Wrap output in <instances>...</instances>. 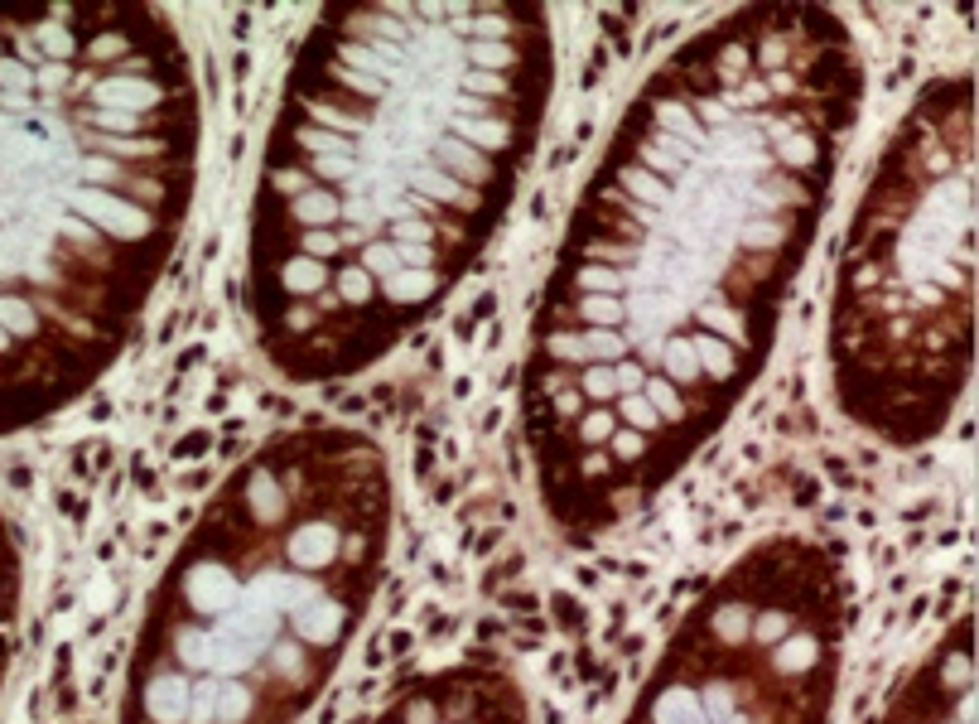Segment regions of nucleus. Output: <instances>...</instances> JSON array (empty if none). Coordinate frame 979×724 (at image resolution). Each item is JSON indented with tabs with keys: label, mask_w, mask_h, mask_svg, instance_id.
Listing matches in <instances>:
<instances>
[{
	"label": "nucleus",
	"mask_w": 979,
	"mask_h": 724,
	"mask_svg": "<svg viewBox=\"0 0 979 724\" xmlns=\"http://www.w3.org/2000/svg\"><path fill=\"white\" fill-rule=\"evenodd\" d=\"M410 184H415V194L439 198V203H449V208H478L473 189H463L459 179H454V174H444V169H415V174H410Z\"/></svg>",
	"instance_id": "nucleus-10"
},
{
	"label": "nucleus",
	"mask_w": 979,
	"mask_h": 724,
	"mask_svg": "<svg viewBox=\"0 0 979 724\" xmlns=\"http://www.w3.org/2000/svg\"><path fill=\"white\" fill-rule=\"evenodd\" d=\"M324 280H328L324 261H309V256H290V261L280 266V285H285L290 295H314Z\"/></svg>",
	"instance_id": "nucleus-15"
},
{
	"label": "nucleus",
	"mask_w": 979,
	"mask_h": 724,
	"mask_svg": "<svg viewBox=\"0 0 979 724\" xmlns=\"http://www.w3.org/2000/svg\"><path fill=\"white\" fill-rule=\"evenodd\" d=\"M700 319H705L709 329H724V334L743 338V319H738L734 309H724V305H700Z\"/></svg>",
	"instance_id": "nucleus-42"
},
{
	"label": "nucleus",
	"mask_w": 979,
	"mask_h": 724,
	"mask_svg": "<svg viewBox=\"0 0 979 724\" xmlns=\"http://www.w3.org/2000/svg\"><path fill=\"white\" fill-rule=\"evenodd\" d=\"M82 174H87V179H111V174H116V165H107V160H87V165H82Z\"/></svg>",
	"instance_id": "nucleus-59"
},
{
	"label": "nucleus",
	"mask_w": 979,
	"mask_h": 724,
	"mask_svg": "<svg viewBox=\"0 0 979 724\" xmlns=\"http://www.w3.org/2000/svg\"><path fill=\"white\" fill-rule=\"evenodd\" d=\"M5 343H10V334H5V329H0V348H5Z\"/></svg>",
	"instance_id": "nucleus-63"
},
{
	"label": "nucleus",
	"mask_w": 979,
	"mask_h": 724,
	"mask_svg": "<svg viewBox=\"0 0 979 724\" xmlns=\"http://www.w3.org/2000/svg\"><path fill=\"white\" fill-rule=\"evenodd\" d=\"M338 218V198L333 194H300L295 198V223H309V227H324Z\"/></svg>",
	"instance_id": "nucleus-25"
},
{
	"label": "nucleus",
	"mask_w": 979,
	"mask_h": 724,
	"mask_svg": "<svg viewBox=\"0 0 979 724\" xmlns=\"http://www.w3.org/2000/svg\"><path fill=\"white\" fill-rule=\"evenodd\" d=\"M290 618H295V638H300V642H309V647H328V642H338V633H343L348 609H343L338 599L314 594V599H304L300 609H290Z\"/></svg>",
	"instance_id": "nucleus-4"
},
{
	"label": "nucleus",
	"mask_w": 979,
	"mask_h": 724,
	"mask_svg": "<svg viewBox=\"0 0 979 724\" xmlns=\"http://www.w3.org/2000/svg\"><path fill=\"white\" fill-rule=\"evenodd\" d=\"M463 92L468 97H488V92H502V78H492V73H463Z\"/></svg>",
	"instance_id": "nucleus-54"
},
{
	"label": "nucleus",
	"mask_w": 979,
	"mask_h": 724,
	"mask_svg": "<svg viewBox=\"0 0 979 724\" xmlns=\"http://www.w3.org/2000/svg\"><path fill=\"white\" fill-rule=\"evenodd\" d=\"M738 237H743L748 247H777V242L787 237V227H777V223H767V218H758V223H743V227H738Z\"/></svg>",
	"instance_id": "nucleus-38"
},
{
	"label": "nucleus",
	"mask_w": 979,
	"mask_h": 724,
	"mask_svg": "<svg viewBox=\"0 0 979 724\" xmlns=\"http://www.w3.org/2000/svg\"><path fill=\"white\" fill-rule=\"evenodd\" d=\"M449 126H454V140L473 145V150H502L507 145V126L483 121V116H454Z\"/></svg>",
	"instance_id": "nucleus-13"
},
{
	"label": "nucleus",
	"mask_w": 979,
	"mask_h": 724,
	"mask_svg": "<svg viewBox=\"0 0 979 724\" xmlns=\"http://www.w3.org/2000/svg\"><path fill=\"white\" fill-rule=\"evenodd\" d=\"M401 242L430 247V223H425V218H401V223H396V247H401Z\"/></svg>",
	"instance_id": "nucleus-46"
},
{
	"label": "nucleus",
	"mask_w": 979,
	"mask_h": 724,
	"mask_svg": "<svg viewBox=\"0 0 979 724\" xmlns=\"http://www.w3.org/2000/svg\"><path fill=\"white\" fill-rule=\"evenodd\" d=\"M695 343V358H700V372H709V377H729L734 372V348L724 343V338H709V334H700V338H690Z\"/></svg>",
	"instance_id": "nucleus-20"
},
{
	"label": "nucleus",
	"mask_w": 979,
	"mask_h": 724,
	"mask_svg": "<svg viewBox=\"0 0 979 724\" xmlns=\"http://www.w3.org/2000/svg\"><path fill=\"white\" fill-rule=\"evenodd\" d=\"M430 295H435L430 271H396L386 280V300H396V305H415V300H430Z\"/></svg>",
	"instance_id": "nucleus-19"
},
{
	"label": "nucleus",
	"mask_w": 979,
	"mask_h": 724,
	"mask_svg": "<svg viewBox=\"0 0 979 724\" xmlns=\"http://www.w3.org/2000/svg\"><path fill=\"white\" fill-rule=\"evenodd\" d=\"M545 348H550L555 358H565V362H589V348H584V338L555 334V338H545Z\"/></svg>",
	"instance_id": "nucleus-45"
},
{
	"label": "nucleus",
	"mask_w": 979,
	"mask_h": 724,
	"mask_svg": "<svg viewBox=\"0 0 979 724\" xmlns=\"http://www.w3.org/2000/svg\"><path fill=\"white\" fill-rule=\"evenodd\" d=\"M189 681L184 676H155L150 686H145V715L155 724H184L189 715Z\"/></svg>",
	"instance_id": "nucleus-7"
},
{
	"label": "nucleus",
	"mask_w": 979,
	"mask_h": 724,
	"mask_svg": "<svg viewBox=\"0 0 979 724\" xmlns=\"http://www.w3.org/2000/svg\"><path fill=\"white\" fill-rule=\"evenodd\" d=\"M353 155H324V160H319V174H324V179H353Z\"/></svg>",
	"instance_id": "nucleus-53"
},
{
	"label": "nucleus",
	"mask_w": 979,
	"mask_h": 724,
	"mask_svg": "<svg viewBox=\"0 0 979 724\" xmlns=\"http://www.w3.org/2000/svg\"><path fill=\"white\" fill-rule=\"evenodd\" d=\"M251 686H242V681H222L218 686V715H213V724H246L251 720Z\"/></svg>",
	"instance_id": "nucleus-18"
},
{
	"label": "nucleus",
	"mask_w": 979,
	"mask_h": 724,
	"mask_svg": "<svg viewBox=\"0 0 979 724\" xmlns=\"http://www.w3.org/2000/svg\"><path fill=\"white\" fill-rule=\"evenodd\" d=\"M39 83H49V87H58V83H63V68H44V73H39Z\"/></svg>",
	"instance_id": "nucleus-61"
},
{
	"label": "nucleus",
	"mask_w": 979,
	"mask_h": 724,
	"mask_svg": "<svg viewBox=\"0 0 979 724\" xmlns=\"http://www.w3.org/2000/svg\"><path fill=\"white\" fill-rule=\"evenodd\" d=\"M430 720H435V710H430V705H415V710H410V724H430Z\"/></svg>",
	"instance_id": "nucleus-60"
},
{
	"label": "nucleus",
	"mask_w": 979,
	"mask_h": 724,
	"mask_svg": "<svg viewBox=\"0 0 979 724\" xmlns=\"http://www.w3.org/2000/svg\"><path fill=\"white\" fill-rule=\"evenodd\" d=\"M338 556V527L333 522H304L300 531H290V560L300 570H324Z\"/></svg>",
	"instance_id": "nucleus-5"
},
{
	"label": "nucleus",
	"mask_w": 979,
	"mask_h": 724,
	"mask_svg": "<svg viewBox=\"0 0 979 724\" xmlns=\"http://www.w3.org/2000/svg\"><path fill=\"white\" fill-rule=\"evenodd\" d=\"M0 107H5V97H0Z\"/></svg>",
	"instance_id": "nucleus-64"
},
{
	"label": "nucleus",
	"mask_w": 979,
	"mask_h": 724,
	"mask_svg": "<svg viewBox=\"0 0 979 724\" xmlns=\"http://www.w3.org/2000/svg\"><path fill=\"white\" fill-rule=\"evenodd\" d=\"M661 367H666V382H695V377H700L695 343H690V338H671V343H661Z\"/></svg>",
	"instance_id": "nucleus-16"
},
{
	"label": "nucleus",
	"mask_w": 979,
	"mask_h": 724,
	"mask_svg": "<svg viewBox=\"0 0 979 724\" xmlns=\"http://www.w3.org/2000/svg\"><path fill=\"white\" fill-rule=\"evenodd\" d=\"M92 121H97V126H107V131H131V126H136V116H131V112H116V107H97V112H92Z\"/></svg>",
	"instance_id": "nucleus-51"
},
{
	"label": "nucleus",
	"mask_w": 979,
	"mask_h": 724,
	"mask_svg": "<svg viewBox=\"0 0 979 724\" xmlns=\"http://www.w3.org/2000/svg\"><path fill=\"white\" fill-rule=\"evenodd\" d=\"M652 720L656 724H709L705 705H700V696H695L690 686H671V691H661V696H656Z\"/></svg>",
	"instance_id": "nucleus-11"
},
{
	"label": "nucleus",
	"mask_w": 979,
	"mask_h": 724,
	"mask_svg": "<svg viewBox=\"0 0 979 724\" xmlns=\"http://www.w3.org/2000/svg\"><path fill=\"white\" fill-rule=\"evenodd\" d=\"M642 396L652 401V411H656L661 420H676V416H680V396H676V387H671L666 377H647Z\"/></svg>",
	"instance_id": "nucleus-32"
},
{
	"label": "nucleus",
	"mask_w": 979,
	"mask_h": 724,
	"mask_svg": "<svg viewBox=\"0 0 979 724\" xmlns=\"http://www.w3.org/2000/svg\"><path fill=\"white\" fill-rule=\"evenodd\" d=\"M179 662L193 671H213V633H179Z\"/></svg>",
	"instance_id": "nucleus-26"
},
{
	"label": "nucleus",
	"mask_w": 979,
	"mask_h": 724,
	"mask_svg": "<svg viewBox=\"0 0 979 724\" xmlns=\"http://www.w3.org/2000/svg\"><path fill=\"white\" fill-rule=\"evenodd\" d=\"M623 184H627V194H637L642 203H656V208H671V203H676V198H671V189L656 179L652 169H642V165H637V169H623Z\"/></svg>",
	"instance_id": "nucleus-21"
},
{
	"label": "nucleus",
	"mask_w": 979,
	"mask_h": 724,
	"mask_svg": "<svg viewBox=\"0 0 979 724\" xmlns=\"http://www.w3.org/2000/svg\"><path fill=\"white\" fill-rule=\"evenodd\" d=\"M261 662V647H251L246 638H237V633H222V628H213V671H218L222 681H237V676H246V671Z\"/></svg>",
	"instance_id": "nucleus-8"
},
{
	"label": "nucleus",
	"mask_w": 979,
	"mask_h": 724,
	"mask_svg": "<svg viewBox=\"0 0 979 724\" xmlns=\"http://www.w3.org/2000/svg\"><path fill=\"white\" fill-rule=\"evenodd\" d=\"M338 295H343L348 305H367V300H372V276H367L362 266H348V271L338 276Z\"/></svg>",
	"instance_id": "nucleus-35"
},
{
	"label": "nucleus",
	"mask_w": 979,
	"mask_h": 724,
	"mask_svg": "<svg viewBox=\"0 0 979 724\" xmlns=\"http://www.w3.org/2000/svg\"><path fill=\"white\" fill-rule=\"evenodd\" d=\"M758 638L762 642H777V638H787V613H762L758 618Z\"/></svg>",
	"instance_id": "nucleus-52"
},
{
	"label": "nucleus",
	"mask_w": 979,
	"mask_h": 724,
	"mask_svg": "<svg viewBox=\"0 0 979 724\" xmlns=\"http://www.w3.org/2000/svg\"><path fill=\"white\" fill-rule=\"evenodd\" d=\"M579 387L589 391L594 401H608V396H618V382H613V362H599V367H589Z\"/></svg>",
	"instance_id": "nucleus-37"
},
{
	"label": "nucleus",
	"mask_w": 979,
	"mask_h": 724,
	"mask_svg": "<svg viewBox=\"0 0 979 724\" xmlns=\"http://www.w3.org/2000/svg\"><path fill=\"white\" fill-rule=\"evenodd\" d=\"M613 454L618 459H637L642 454V435L637 430H613Z\"/></svg>",
	"instance_id": "nucleus-55"
},
{
	"label": "nucleus",
	"mask_w": 979,
	"mask_h": 724,
	"mask_svg": "<svg viewBox=\"0 0 979 724\" xmlns=\"http://www.w3.org/2000/svg\"><path fill=\"white\" fill-rule=\"evenodd\" d=\"M237 594H242L237 575H232L227 565H218V560H198V565L184 570V599H189L193 613H213V618H222V613L237 604Z\"/></svg>",
	"instance_id": "nucleus-2"
},
{
	"label": "nucleus",
	"mask_w": 979,
	"mask_h": 724,
	"mask_svg": "<svg viewBox=\"0 0 979 724\" xmlns=\"http://www.w3.org/2000/svg\"><path fill=\"white\" fill-rule=\"evenodd\" d=\"M338 83H348L353 92H362V97H381V78H372V73H357V68H338Z\"/></svg>",
	"instance_id": "nucleus-50"
},
{
	"label": "nucleus",
	"mask_w": 979,
	"mask_h": 724,
	"mask_svg": "<svg viewBox=\"0 0 979 724\" xmlns=\"http://www.w3.org/2000/svg\"><path fill=\"white\" fill-rule=\"evenodd\" d=\"M275 671H280V676H300L304 671V652L295 642H280V647H275Z\"/></svg>",
	"instance_id": "nucleus-48"
},
{
	"label": "nucleus",
	"mask_w": 979,
	"mask_h": 724,
	"mask_svg": "<svg viewBox=\"0 0 979 724\" xmlns=\"http://www.w3.org/2000/svg\"><path fill=\"white\" fill-rule=\"evenodd\" d=\"M579 314L594 324V329H618L627 319V309L618 295H589V300H579Z\"/></svg>",
	"instance_id": "nucleus-23"
},
{
	"label": "nucleus",
	"mask_w": 979,
	"mask_h": 724,
	"mask_svg": "<svg viewBox=\"0 0 979 724\" xmlns=\"http://www.w3.org/2000/svg\"><path fill=\"white\" fill-rule=\"evenodd\" d=\"M218 686H222V681H193L189 715H184V720H189V724H213V715H218Z\"/></svg>",
	"instance_id": "nucleus-27"
},
{
	"label": "nucleus",
	"mask_w": 979,
	"mask_h": 724,
	"mask_svg": "<svg viewBox=\"0 0 979 724\" xmlns=\"http://www.w3.org/2000/svg\"><path fill=\"white\" fill-rule=\"evenodd\" d=\"M579 285L594 290V295H618L627 285V276L623 271H608V266H589V271H579Z\"/></svg>",
	"instance_id": "nucleus-36"
},
{
	"label": "nucleus",
	"mask_w": 979,
	"mask_h": 724,
	"mask_svg": "<svg viewBox=\"0 0 979 724\" xmlns=\"http://www.w3.org/2000/svg\"><path fill=\"white\" fill-rule=\"evenodd\" d=\"M0 329L10 334H34L39 329V319H34V309L25 305V300H15V295H0Z\"/></svg>",
	"instance_id": "nucleus-28"
},
{
	"label": "nucleus",
	"mask_w": 979,
	"mask_h": 724,
	"mask_svg": "<svg viewBox=\"0 0 979 724\" xmlns=\"http://www.w3.org/2000/svg\"><path fill=\"white\" fill-rule=\"evenodd\" d=\"M468 63H478V73H483V68H507V63H517V54H512L507 44H473V49H468Z\"/></svg>",
	"instance_id": "nucleus-39"
},
{
	"label": "nucleus",
	"mask_w": 979,
	"mask_h": 724,
	"mask_svg": "<svg viewBox=\"0 0 979 724\" xmlns=\"http://www.w3.org/2000/svg\"><path fill=\"white\" fill-rule=\"evenodd\" d=\"M613 382H618L623 396H637V391L647 387V372H642L637 362H613Z\"/></svg>",
	"instance_id": "nucleus-44"
},
{
	"label": "nucleus",
	"mask_w": 979,
	"mask_h": 724,
	"mask_svg": "<svg viewBox=\"0 0 979 724\" xmlns=\"http://www.w3.org/2000/svg\"><path fill=\"white\" fill-rule=\"evenodd\" d=\"M343 63H348V68H357V73H372V78H381V83L391 78V73H386V68L377 63V54H372V49H362V44H348V49H343Z\"/></svg>",
	"instance_id": "nucleus-41"
},
{
	"label": "nucleus",
	"mask_w": 979,
	"mask_h": 724,
	"mask_svg": "<svg viewBox=\"0 0 979 724\" xmlns=\"http://www.w3.org/2000/svg\"><path fill=\"white\" fill-rule=\"evenodd\" d=\"M656 145H666V155H671V160H685V155H695V145H685V140H676V136H656Z\"/></svg>",
	"instance_id": "nucleus-58"
},
{
	"label": "nucleus",
	"mask_w": 979,
	"mask_h": 724,
	"mask_svg": "<svg viewBox=\"0 0 979 724\" xmlns=\"http://www.w3.org/2000/svg\"><path fill=\"white\" fill-rule=\"evenodd\" d=\"M960 720H965V724L975 720V696H965V700H960Z\"/></svg>",
	"instance_id": "nucleus-62"
},
{
	"label": "nucleus",
	"mask_w": 979,
	"mask_h": 724,
	"mask_svg": "<svg viewBox=\"0 0 979 724\" xmlns=\"http://www.w3.org/2000/svg\"><path fill=\"white\" fill-rule=\"evenodd\" d=\"M435 155L444 160V165L454 169V179H473V184H488L492 179V169H488V160L473 150V145H463V140H439L435 145Z\"/></svg>",
	"instance_id": "nucleus-12"
},
{
	"label": "nucleus",
	"mask_w": 979,
	"mask_h": 724,
	"mask_svg": "<svg viewBox=\"0 0 979 724\" xmlns=\"http://www.w3.org/2000/svg\"><path fill=\"white\" fill-rule=\"evenodd\" d=\"M642 160H647V165H642V169H652V174H676V160H671V155H666V150H656V145H642Z\"/></svg>",
	"instance_id": "nucleus-56"
},
{
	"label": "nucleus",
	"mask_w": 979,
	"mask_h": 724,
	"mask_svg": "<svg viewBox=\"0 0 979 724\" xmlns=\"http://www.w3.org/2000/svg\"><path fill=\"white\" fill-rule=\"evenodd\" d=\"M34 39H39V44H44V49H49L54 58H68L73 49H78V39H73L68 29H58V25H39V34H34Z\"/></svg>",
	"instance_id": "nucleus-40"
},
{
	"label": "nucleus",
	"mask_w": 979,
	"mask_h": 724,
	"mask_svg": "<svg viewBox=\"0 0 979 724\" xmlns=\"http://www.w3.org/2000/svg\"><path fill=\"white\" fill-rule=\"evenodd\" d=\"M29 83H34V78H29L25 63H15V58H0V87H10V92H25Z\"/></svg>",
	"instance_id": "nucleus-49"
},
{
	"label": "nucleus",
	"mask_w": 979,
	"mask_h": 724,
	"mask_svg": "<svg viewBox=\"0 0 979 724\" xmlns=\"http://www.w3.org/2000/svg\"><path fill=\"white\" fill-rule=\"evenodd\" d=\"M618 416H623L627 425H632V430H656V420H661V416L652 411V401H647L642 391H637V396H623V401H618Z\"/></svg>",
	"instance_id": "nucleus-34"
},
{
	"label": "nucleus",
	"mask_w": 979,
	"mask_h": 724,
	"mask_svg": "<svg viewBox=\"0 0 979 724\" xmlns=\"http://www.w3.org/2000/svg\"><path fill=\"white\" fill-rule=\"evenodd\" d=\"M700 705H705L709 724H729V720H734V691H729L724 681H709L705 696H700Z\"/></svg>",
	"instance_id": "nucleus-30"
},
{
	"label": "nucleus",
	"mask_w": 979,
	"mask_h": 724,
	"mask_svg": "<svg viewBox=\"0 0 979 724\" xmlns=\"http://www.w3.org/2000/svg\"><path fill=\"white\" fill-rule=\"evenodd\" d=\"M584 348H589V358L599 362H623L627 338L618 329H594V334H584Z\"/></svg>",
	"instance_id": "nucleus-29"
},
{
	"label": "nucleus",
	"mask_w": 979,
	"mask_h": 724,
	"mask_svg": "<svg viewBox=\"0 0 979 724\" xmlns=\"http://www.w3.org/2000/svg\"><path fill=\"white\" fill-rule=\"evenodd\" d=\"M782 155H787L791 165H806V160L816 155V145H811V140H806V136H791L787 145H782Z\"/></svg>",
	"instance_id": "nucleus-57"
},
{
	"label": "nucleus",
	"mask_w": 979,
	"mask_h": 724,
	"mask_svg": "<svg viewBox=\"0 0 979 724\" xmlns=\"http://www.w3.org/2000/svg\"><path fill=\"white\" fill-rule=\"evenodd\" d=\"M68 203L78 208L82 218H92V223L111 232V237H121V242H145L150 237V218L140 213L136 203H121V198H107L97 194V189H73Z\"/></svg>",
	"instance_id": "nucleus-1"
},
{
	"label": "nucleus",
	"mask_w": 979,
	"mask_h": 724,
	"mask_svg": "<svg viewBox=\"0 0 979 724\" xmlns=\"http://www.w3.org/2000/svg\"><path fill=\"white\" fill-rule=\"evenodd\" d=\"M816 657H820L816 638H811V633H796V638H787L782 647H777V657H772V662H777V671H806Z\"/></svg>",
	"instance_id": "nucleus-22"
},
{
	"label": "nucleus",
	"mask_w": 979,
	"mask_h": 724,
	"mask_svg": "<svg viewBox=\"0 0 979 724\" xmlns=\"http://www.w3.org/2000/svg\"><path fill=\"white\" fill-rule=\"evenodd\" d=\"M362 271H367V276H381V280H391L396 271H406L401 256H396V242H367V247H362Z\"/></svg>",
	"instance_id": "nucleus-24"
},
{
	"label": "nucleus",
	"mask_w": 979,
	"mask_h": 724,
	"mask_svg": "<svg viewBox=\"0 0 979 724\" xmlns=\"http://www.w3.org/2000/svg\"><path fill=\"white\" fill-rule=\"evenodd\" d=\"M656 121H661V126H666V136L685 140V145H695V150H705V145H709L705 126H700V121H695V116L685 112V107H676V102H661V107H656Z\"/></svg>",
	"instance_id": "nucleus-17"
},
{
	"label": "nucleus",
	"mask_w": 979,
	"mask_h": 724,
	"mask_svg": "<svg viewBox=\"0 0 979 724\" xmlns=\"http://www.w3.org/2000/svg\"><path fill=\"white\" fill-rule=\"evenodd\" d=\"M275 623H280V618H275V613H266L261 604H251L246 594H237V604H232V609H227V613L218 618L222 633H237V638H246L251 647H261V652L271 647Z\"/></svg>",
	"instance_id": "nucleus-6"
},
{
	"label": "nucleus",
	"mask_w": 979,
	"mask_h": 724,
	"mask_svg": "<svg viewBox=\"0 0 979 724\" xmlns=\"http://www.w3.org/2000/svg\"><path fill=\"white\" fill-rule=\"evenodd\" d=\"M246 502H251V512L261 517V522H275L280 512H285V493H280V483H275L266 469H256L251 483H246Z\"/></svg>",
	"instance_id": "nucleus-14"
},
{
	"label": "nucleus",
	"mask_w": 979,
	"mask_h": 724,
	"mask_svg": "<svg viewBox=\"0 0 979 724\" xmlns=\"http://www.w3.org/2000/svg\"><path fill=\"white\" fill-rule=\"evenodd\" d=\"M251 604H261L266 613H290V609H300L304 599H314V585L309 580H295V575H285V570H256L251 575V585L242 589Z\"/></svg>",
	"instance_id": "nucleus-3"
},
{
	"label": "nucleus",
	"mask_w": 979,
	"mask_h": 724,
	"mask_svg": "<svg viewBox=\"0 0 979 724\" xmlns=\"http://www.w3.org/2000/svg\"><path fill=\"white\" fill-rule=\"evenodd\" d=\"M300 150H309V155H348L353 145H348V136H338V131H314V126H304L300 131Z\"/></svg>",
	"instance_id": "nucleus-31"
},
{
	"label": "nucleus",
	"mask_w": 979,
	"mask_h": 724,
	"mask_svg": "<svg viewBox=\"0 0 979 724\" xmlns=\"http://www.w3.org/2000/svg\"><path fill=\"white\" fill-rule=\"evenodd\" d=\"M338 247H343V242H338V232H324V227L304 232V256H333Z\"/></svg>",
	"instance_id": "nucleus-47"
},
{
	"label": "nucleus",
	"mask_w": 979,
	"mask_h": 724,
	"mask_svg": "<svg viewBox=\"0 0 979 724\" xmlns=\"http://www.w3.org/2000/svg\"><path fill=\"white\" fill-rule=\"evenodd\" d=\"M714 633H719V642H743L748 638V609H738V604L714 609Z\"/></svg>",
	"instance_id": "nucleus-33"
},
{
	"label": "nucleus",
	"mask_w": 979,
	"mask_h": 724,
	"mask_svg": "<svg viewBox=\"0 0 979 724\" xmlns=\"http://www.w3.org/2000/svg\"><path fill=\"white\" fill-rule=\"evenodd\" d=\"M102 107H116V112H145V107H155V87L150 83H140V78H107V83H97V92H92Z\"/></svg>",
	"instance_id": "nucleus-9"
},
{
	"label": "nucleus",
	"mask_w": 979,
	"mask_h": 724,
	"mask_svg": "<svg viewBox=\"0 0 979 724\" xmlns=\"http://www.w3.org/2000/svg\"><path fill=\"white\" fill-rule=\"evenodd\" d=\"M613 430H618V420L608 416V411H589L584 425H579V435L589 440V445H599V440H613Z\"/></svg>",
	"instance_id": "nucleus-43"
}]
</instances>
